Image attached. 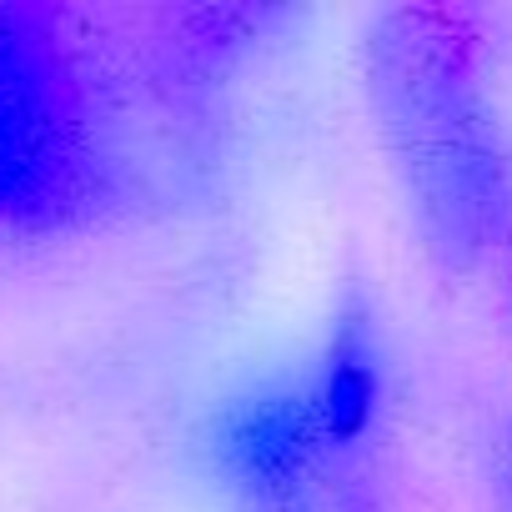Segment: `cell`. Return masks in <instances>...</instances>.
Segmentation results:
<instances>
[{"mask_svg":"<svg viewBox=\"0 0 512 512\" xmlns=\"http://www.w3.org/2000/svg\"><path fill=\"white\" fill-rule=\"evenodd\" d=\"M362 96L407 226L442 272H472L512 226V141L477 36L442 11H382Z\"/></svg>","mask_w":512,"mask_h":512,"instance_id":"cell-1","label":"cell"},{"mask_svg":"<svg viewBox=\"0 0 512 512\" xmlns=\"http://www.w3.org/2000/svg\"><path fill=\"white\" fill-rule=\"evenodd\" d=\"M302 367H307L317 422L332 437V447H342L347 457L377 462L387 422H392L397 377H392V342H387L382 312L362 287H347L332 302V312L322 317V332L302 352Z\"/></svg>","mask_w":512,"mask_h":512,"instance_id":"cell-4","label":"cell"},{"mask_svg":"<svg viewBox=\"0 0 512 512\" xmlns=\"http://www.w3.org/2000/svg\"><path fill=\"white\" fill-rule=\"evenodd\" d=\"M492 507L512 512V422H507V432L492 447Z\"/></svg>","mask_w":512,"mask_h":512,"instance_id":"cell-5","label":"cell"},{"mask_svg":"<svg viewBox=\"0 0 512 512\" xmlns=\"http://www.w3.org/2000/svg\"><path fill=\"white\" fill-rule=\"evenodd\" d=\"M106 196V126L61 21L0 6V241L71 231Z\"/></svg>","mask_w":512,"mask_h":512,"instance_id":"cell-2","label":"cell"},{"mask_svg":"<svg viewBox=\"0 0 512 512\" xmlns=\"http://www.w3.org/2000/svg\"><path fill=\"white\" fill-rule=\"evenodd\" d=\"M191 457L226 512H302L352 482H382L377 462L322 432L302 352L226 382L196 417Z\"/></svg>","mask_w":512,"mask_h":512,"instance_id":"cell-3","label":"cell"}]
</instances>
